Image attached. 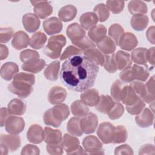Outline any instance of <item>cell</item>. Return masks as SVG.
Wrapping results in <instances>:
<instances>
[{"label": "cell", "instance_id": "obj_1", "mask_svg": "<svg viewBox=\"0 0 155 155\" xmlns=\"http://www.w3.org/2000/svg\"><path fill=\"white\" fill-rule=\"evenodd\" d=\"M99 66L82 54H77L64 62L60 72L62 84L69 90L81 92L92 87L99 72Z\"/></svg>", "mask_w": 155, "mask_h": 155}, {"label": "cell", "instance_id": "obj_2", "mask_svg": "<svg viewBox=\"0 0 155 155\" xmlns=\"http://www.w3.org/2000/svg\"><path fill=\"white\" fill-rule=\"evenodd\" d=\"M35 76L33 74L20 72L13 78V81L8 85V90L21 98H26L33 91Z\"/></svg>", "mask_w": 155, "mask_h": 155}, {"label": "cell", "instance_id": "obj_3", "mask_svg": "<svg viewBox=\"0 0 155 155\" xmlns=\"http://www.w3.org/2000/svg\"><path fill=\"white\" fill-rule=\"evenodd\" d=\"M69 115L68 107L65 104H60L47 110L43 115V120L46 125L58 127Z\"/></svg>", "mask_w": 155, "mask_h": 155}, {"label": "cell", "instance_id": "obj_4", "mask_svg": "<svg viewBox=\"0 0 155 155\" xmlns=\"http://www.w3.org/2000/svg\"><path fill=\"white\" fill-rule=\"evenodd\" d=\"M66 44V38L63 35H58L50 37L45 47L43 52L50 58H58L61 53L62 48Z\"/></svg>", "mask_w": 155, "mask_h": 155}, {"label": "cell", "instance_id": "obj_5", "mask_svg": "<svg viewBox=\"0 0 155 155\" xmlns=\"http://www.w3.org/2000/svg\"><path fill=\"white\" fill-rule=\"evenodd\" d=\"M82 146L85 154H104L102 143L95 136L90 135L85 137L82 141Z\"/></svg>", "mask_w": 155, "mask_h": 155}, {"label": "cell", "instance_id": "obj_6", "mask_svg": "<svg viewBox=\"0 0 155 155\" xmlns=\"http://www.w3.org/2000/svg\"><path fill=\"white\" fill-rule=\"evenodd\" d=\"M64 150L67 154H85V151L80 146L79 140L75 136L64 134L63 139Z\"/></svg>", "mask_w": 155, "mask_h": 155}, {"label": "cell", "instance_id": "obj_7", "mask_svg": "<svg viewBox=\"0 0 155 155\" xmlns=\"http://www.w3.org/2000/svg\"><path fill=\"white\" fill-rule=\"evenodd\" d=\"M97 116L93 113H88L80 120L81 131L86 134L94 133L97 128Z\"/></svg>", "mask_w": 155, "mask_h": 155}, {"label": "cell", "instance_id": "obj_8", "mask_svg": "<svg viewBox=\"0 0 155 155\" xmlns=\"http://www.w3.org/2000/svg\"><path fill=\"white\" fill-rule=\"evenodd\" d=\"M25 125V121L22 117L10 116L5 122V129L9 134H18L23 131Z\"/></svg>", "mask_w": 155, "mask_h": 155}, {"label": "cell", "instance_id": "obj_9", "mask_svg": "<svg viewBox=\"0 0 155 155\" xmlns=\"http://www.w3.org/2000/svg\"><path fill=\"white\" fill-rule=\"evenodd\" d=\"M114 126L108 122L101 123L97 130V135L102 143L108 144L112 143Z\"/></svg>", "mask_w": 155, "mask_h": 155}, {"label": "cell", "instance_id": "obj_10", "mask_svg": "<svg viewBox=\"0 0 155 155\" xmlns=\"http://www.w3.org/2000/svg\"><path fill=\"white\" fill-rule=\"evenodd\" d=\"M35 15L41 19H44L53 12V7L47 1H31Z\"/></svg>", "mask_w": 155, "mask_h": 155}, {"label": "cell", "instance_id": "obj_11", "mask_svg": "<svg viewBox=\"0 0 155 155\" xmlns=\"http://www.w3.org/2000/svg\"><path fill=\"white\" fill-rule=\"evenodd\" d=\"M66 90L60 86H54L52 87L48 94V101L52 105H58L62 104L67 97Z\"/></svg>", "mask_w": 155, "mask_h": 155}, {"label": "cell", "instance_id": "obj_12", "mask_svg": "<svg viewBox=\"0 0 155 155\" xmlns=\"http://www.w3.org/2000/svg\"><path fill=\"white\" fill-rule=\"evenodd\" d=\"M28 140L33 143L38 144L44 139V130L38 124H33L28 129L27 132Z\"/></svg>", "mask_w": 155, "mask_h": 155}, {"label": "cell", "instance_id": "obj_13", "mask_svg": "<svg viewBox=\"0 0 155 155\" xmlns=\"http://www.w3.org/2000/svg\"><path fill=\"white\" fill-rule=\"evenodd\" d=\"M43 28L48 35L59 33L62 29V21L56 17H51L43 22Z\"/></svg>", "mask_w": 155, "mask_h": 155}, {"label": "cell", "instance_id": "obj_14", "mask_svg": "<svg viewBox=\"0 0 155 155\" xmlns=\"http://www.w3.org/2000/svg\"><path fill=\"white\" fill-rule=\"evenodd\" d=\"M155 85L154 76H151L144 84L143 88L140 94V97L146 103L150 104L154 101L155 99Z\"/></svg>", "mask_w": 155, "mask_h": 155}, {"label": "cell", "instance_id": "obj_15", "mask_svg": "<svg viewBox=\"0 0 155 155\" xmlns=\"http://www.w3.org/2000/svg\"><path fill=\"white\" fill-rule=\"evenodd\" d=\"M0 142L12 152L16 151L21 145V138L17 134H2L0 136Z\"/></svg>", "mask_w": 155, "mask_h": 155}, {"label": "cell", "instance_id": "obj_16", "mask_svg": "<svg viewBox=\"0 0 155 155\" xmlns=\"http://www.w3.org/2000/svg\"><path fill=\"white\" fill-rule=\"evenodd\" d=\"M154 114L151 110L144 108L143 110L135 117L136 124L140 128L150 127L154 121Z\"/></svg>", "mask_w": 155, "mask_h": 155}, {"label": "cell", "instance_id": "obj_17", "mask_svg": "<svg viewBox=\"0 0 155 155\" xmlns=\"http://www.w3.org/2000/svg\"><path fill=\"white\" fill-rule=\"evenodd\" d=\"M22 24L26 31L29 33H33L39 28L41 21L35 14L28 13L23 16Z\"/></svg>", "mask_w": 155, "mask_h": 155}, {"label": "cell", "instance_id": "obj_18", "mask_svg": "<svg viewBox=\"0 0 155 155\" xmlns=\"http://www.w3.org/2000/svg\"><path fill=\"white\" fill-rule=\"evenodd\" d=\"M138 41L136 36L131 32L124 33L121 36L119 45L121 49L126 51H131L137 45Z\"/></svg>", "mask_w": 155, "mask_h": 155}, {"label": "cell", "instance_id": "obj_19", "mask_svg": "<svg viewBox=\"0 0 155 155\" xmlns=\"http://www.w3.org/2000/svg\"><path fill=\"white\" fill-rule=\"evenodd\" d=\"M81 100L87 106H96L100 99L98 91L95 88H89L84 91L80 95Z\"/></svg>", "mask_w": 155, "mask_h": 155}, {"label": "cell", "instance_id": "obj_20", "mask_svg": "<svg viewBox=\"0 0 155 155\" xmlns=\"http://www.w3.org/2000/svg\"><path fill=\"white\" fill-rule=\"evenodd\" d=\"M66 33L71 42L77 41L86 36V33L84 29H83L82 27L76 22L71 24L67 27Z\"/></svg>", "mask_w": 155, "mask_h": 155}, {"label": "cell", "instance_id": "obj_21", "mask_svg": "<svg viewBox=\"0 0 155 155\" xmlns=\"http://www.w3.org/2000/svg\"><path fill=\"white\" fill-rule=\"evenodd\" d=\"M30 42L28 35L24 31L16 32L13 37L12 45L13 47L18 50L26 48Z\"/></svg>", "mask_w": 155, "mask_h": 155}, {"label": "cell", "instance_id": "obj_22", "mask_svg": "<svg viewBox=\"0 0 155 155\" xmlns=\"http://www.w3.org/2000/svg\"><path fill=\"white\" fill-rule=\"evenodd\" d=\"M19 71L18 65L13 62H7L1 68V76L5 81H10Z\"/></svg>", "mask_w": 155, "mask_h": 155}, {"label": "cell", "instance_id": "obj_23", "mask_svg": "<svg viewBox=\"0 0 155 155\" xmlns=\"http://www.w3.org/2000/svg\"><path fill=\"white\" fill-rule=\"evenodd\" d=\"M106 34L107 28L102 24H99L92 27L88 30V32L89 38L93 42L96 44L103 39L106 36Z\"/></svg>", "mask_w": 155, "mask_h": 155}, {"label": "cell", "instance_id": "obj_24", "mask_svg": "<svg viewBox=\"0 0 155 155\" xmlns=\"http://www.w3.org/2000/svg\"><path fill=\"white\" fill-rule=\"evenodd\" d=\"M7 109L10 114L21 116L26 111V104L21 99L15 98L10 101Z\"/></svg>", "mask_w": 155, "mask_h": 155}, {"label": "cell", "instance_id": "obj_25", "mask_svg": "<svg viewBox=\"0 0 155 155\" xmlns=\"http://www.w3.org/2000/svg\"><path fill=\"white\" fill-rule=\"evenodd\" d=\"M98 21L97 15L94 12H91L83 13L79 18L81 26L85 30H89L92 27L96 25Z\"/></svg>", "mask_w": 155, "mask_h": 155}, {"label": "cell", "instance_id": "obj_26", "mask_svg": "<svg viewBox=\"0 0 155 155\" xmlns=\"http://www.w3.org/2000/svg\"><path fill=\"white\" fill-rule=\"evenodd\" d=\"M114 104L115 102L111 96L102 94L100 96L99 101L95 106V108L99 112L103 114H107Z\"/></svg>", "mask_w": 155, "mask_h": 155}, {"label": "cell", "instance_id": "obj_27", "mask_svg": "<svg viewBox=\"0 0 155 155\" xmlns=\"http://www.w3.org/2000/svg\"><path fill=\"white\" fill-rule=\"evenodd\" d=\"M77 8L73 5L68 4L62 7L58 12L59 18L61 21L68 22L76 16Z\"/></svg>", "mask_w": 155, "mask_h": 155}, {"label": "cell", "instance_id": "obj_28", "mask_svg": "<svg viewBox=\"0 0 155 155\" xmlns=\"http://www.w3.org/2000/svg\"><path fill=\"white\" fill-rule=\"evenodd\" d=\"M139 97L140 96L136 93L130 85H125L121 99V101L126 106L132 105L139 99Z\"/></svg>", "mask_w": 155, "mask_h": 155}, {"label": "cell", "instance_id": "obj_29", "mask_svg": "<svg viewBox=\"0 0 155 155\" xmlns=\"http://www.w3.org/2000/svg\"><path fill=\"white\" fill-rule=\"evenodd\" d=\"M62 140V133L59 130H54L50 127L44 128V142L47 143H56Z\"/></svg>", "mask_w": 155, "mask_h": 155}, {"label": "cell", "instance_id": "obj_30", "mask_svg": "<svg viewBox=\"0 0 155 155\" xmlns=\"http://www.w3.org/2000/svg\"><path fill=\"white\" fill-rule=\"evenodd\" d=\"M148 17L145 15H134L130 20L131 27L136 31H142L147 27Z\"/></svg>", "mask_w": 155, "mask_h": 155}, {"label": "cell", "instance_id": "obj_31", "mask_svg": "<svg viewBox=\"0 0 155 155\" xmlns=\"http://www.w3.org/2000/svg\"><path fill=\"white\" fill-rule=\"evenodd\" d=\"M45 65V61L42 59L39 58L27 63H24L22 65V69L25 71L37 73L41 71L44 68Z\"/></svg>", "mask_w": 155, "mask_h": 155}, {"label": "cell", "instance_id": "obj_32", "mask_svg": "<svg viewBox=\"0 0 155 155\" xmlns=\"http://www.w3.org/2000/svg\"><path fill=\"white\" fill-rule=\"evenodd\" d=\"M132 73L134 79L138 80L141 82H145L147 80L150 76L148 66L134 64L131 68Z\"/></svg>", "mask_w": 155, "mask_h": 155}, {"label": "cell", "instance_id": "obj_33", "mask_svg": "<svg viewBox=\"0 0 155 155\" xmlns=\"http://www.w3.org/2000/svg\"><path fill=\"white\" fill-rule=\"evenodd\" d=\"M84 55L92 60L96 64L104 66L105 62L104 54L99 50L96 48H90L82 52Z\"/></svg>", "mask_w": 155, "mask_h": 155}, {"label": "cell", "instance_id": "obj_34", "mask_svg": "<svg viewBox=\"0 0 155 155\" xmlns=\"http://www.w3.org/2000/svg\"><path fill=\"white\" fill-rule=\"evenodd\" d=\"M115 59L117 69L119 70H123L125 68L131 65L132 64L130 54L124 51L119 50L116 54H115Z\"/></svg>", "mask_w": 155, "mask_h": 155}, {"label": "cell", "instance_id": "obj_35", "mask_svg": "<svg viewBox=\"0 0 155 155\" xmlns=\"http://www.w3.org/2000/svg\"><path fill=\"white\" fill-rule=\"evenodd\" d=\"M128 9L131 15H143L146 14L148 11L147 4L142 1L133 0L129 2Z\"/></svg>", "mask_w": 155, "mask_h": 155}, {"label": "cell", "instance_id": "obj_36", "mask_svg": "<svg viewBox=\"0 0 155 155\" xmlns=\"http://www.w3.org/2000/svg\"><path fill=\"white\" fill-rule=\"evenodd\" d=\"M72 114L78 117H82L89 113L88 106L81 100H76L71 105Z\"/></svg>", "mask_w": 155, "mask_h": 155}, {"label": "cell", "instance_id": "obj_37", "mask_svg": "<svg viewBox=\"0 0 155 155\" xmlns=\"http://www.w3.org/2000/svg\"><path fill=\"white\" fill-rule=\"evenodd\" d=\"M60 68V62L54 61L51 62L45 69L44 74L47 79L49 81H56L58 78V74Z\"/></svg>", "mask_w": 155, "mask_h": 155}, {"label": "cell", "instance_id": "obj_38", "mask_svg": "<svg viewBox=\"0 0 155 155\" xmlns=\"http://www.w3.org/2000/svg\"><path fill=\"white\" fill-rule=\"evenodd\" d=\"M99 49L105 54H113L116 50V44L114 41L108 36H105L103 39L97 43Z\"/></svg>", "mask_w": 155, "mask_h": 155}, {"label": "cell", "instance_id": "obj_39", "mask_svg": "<svg viewBox=\"0 0 155 155\" xmlns=\"http://www.w3.org/2000/svg\"><path fill=\"white\" fill-rule=\"evenodd\" d=\"M47 39V36L43 32L41 31L36 32L31 36L29 45L34 49H41L45 44Z\"/></svg>", "mask_w": 155, "mask_h": 155}, {"label": "cell", "instance_id": "obj_40", "mask_svg": "<svg viewBox=\"0 0 155 155\" xmlns=\"http://www.w3.org/2000/svg\"><path fill=\"white\" fill-rule=\"evenodd\" d=\"M147 49L146 48L139 47L137 48L134 49L131 54V59L133 62L135 63V64L137 65H147V60H146V52Z\"/></svg>", "mask_w": 155, "mask_h": 155}, {"label": "cell", "instance_id": "obj_41", "mask_svg": "<svg viewBox=\"0 0 155 155\" xmlns=\"http://www.w3.org/2000/svg\"><path fill=\"white\" fill-rule=\"evenodd\" d=\"M124 82L120 80H116L111 85L110 93L111 97L117 102L121 101L122 96L125 87Z\"/></svg>", "mask_w": 155, "mask_h": 155}, {"label": "cell", "instance_id": "obj_42", "mask_svg": "<svg viewBox=\"0 0 155 155\" xmlns=\"http://www.w3.org/2000/svg\"><path fill=\"white\" fill-rule=\"evenodd\" d=\"M67 130L68 132L75 136H81L82 134L80 127V119L78 117H71L67 124Z\"/></svg>", "mask_w": 155, "mask_h": 155}, {"label": "cell", "instance_id": "obj_43", "mask_svg": "<svg viewBox=\"0 0 155 155\" xmlns=\"http://www.w3.org/2000/svg\"><path fill=\"white\" fill-rule=\"evenodd\" d=\"M128 137L127 131L123 125H117L114 127L112 143H121L125 142Z\"/></svg>", "mask_w": 155, "mask_h": 155}, {"label": "cell", "instance_id": "obj_44", "mask_svg": "<svg viewBox=\"0 0 155 155\" xmlns=\"http://www.w3.org/2000/svg\"><path fill=\"white\" fill-rule=\"evenodd\" d=\"M124 33V30L119 24H113L109 27L108 35L116 45H119V40Z\"/></svg>", "mask_w": 155, "mask_h": 155}, {"label": "cell", "instance_id": "obj_45", "mask_svg": "<svg viewBox=\"0 0 155 155\" xmlns=\"http://www.w3.org/2000/svg\"><path fill=\"white\" fill-rule=\"evenodd\" d=\"M93 11L97 15L99 21L101 22L107 21L110 16V10L107 6L104 3H100L96 5L94 8Z\"/></svg>", "mask_w": 155, "mask_h": 155}, {"label": "cell", "instance_id": "obj_46", "mask_svg": "<svg viewBox=\"0 0 155 155\" xmlns=\"http://www.w3.org/2000/svg\"><path fill=\"white\" fill-rule=\"evenodd\" d=\"M72 44L78 47V48H79L82 51V52L90 48H95L96 47L94 42H93L87 36H85L77 41L72 42Z\"/></svg>", "mask_w": 155, "mask_h": 155}, {"label": "cell", "instance_id": "obj_47", "mask_svg": "<svg viewBox=\"0 0 155 155\" xmlns=\"http://www.w3.org/2000/svg\"><path fill=\"white\" fill-rule=\"evenodd\" d=\"M104 67L105 70L110 73H114L117 70V67L115 59V54L111 55L106 54L105 56V62Z\"/></svg>", "mask_w": 155, "mask_h": 155}, {"label": "cell", "instance_id": "obj_48", "mask_svg": "<svg viewBox=\"0 0 155 155\" xmlns=\"http://www.w3.org/2000/svg\"><path fill=\"white\" fill-rule=\"evenodd\" d=\"M124 113V107L122 104L119 102H115L113 107L108 112V117L111 120L119 119Z\"/></svg>", "mask_w": 155, "mask_h": 155}, {"label": "cell", "instance_id": "obj_49", "mask_svg": "<svg viewBox=\"0 0 155 155\" xmlns=\"http://www.w3.org/2000/svg\"><path fill=\"white\" fill-rule=\"evenodd\" d=\"M19 58L23 63H27L35 59L39 58V54L34 50L27 49L21 52Z\"/></svg>", "mask_w": 155, "mask_h": 155}, {"label": "cell", "instance_id": "obj_50", "mask_svg": "<svg viewBox=\"0 0 155 155\" xmlns=\"http://www.w3.org/2000/svg\"><path fill=\"white\" fill-rule=\"evenodd\" d=\"M145 107V102L140 97H139V99L133 105L126 106V109L129 114L131 115H137L139 114Z\"/></svg>", "mask_w": 155, "mask_h": 155}, {"label": "cell", "instance_id": "obj_51", "mask_svg": "<svg viewBox=\"0 0 155 155\" xmlns=\"http://www.w3.org/2000/svg\"><path fill=\"white\" fill-rule=\"evenodd\" d=\"M106 4L110 11L113 14H118L123 10L125 2L124 1H107Z\"/></svg>", "mask_w": 155, "mask_h": 155}, {"label": "cell", "instance_id": "obj_52", "mask_svg": "<svg viewBox=\"0 0 155 155\" xmlns=\"http://www.w3.org/2000/svg\"><path fill=\"white\" fill-rule=\"evenodd\" d=\"M46 149L47 153L50 154H62L63 153V150H64L62 140L56 143H47L46 146Z\"/></svg>", "mask_w": 155, "mask_h": 155}, {"label": "cell", "instance_id": "obj_53", "mask_svg": "<svg viewBox=\"0 0 155 155\" xmlns=\"http://www.w3.org/2000/svg\"><path fill=\"white\" fill-rule=\"evenodd\" d=\"M81 53H82V51L79 48L73 45H69L64 51L63 53L62 54L60 58V60L61 61L65 60L74 55L81 54Z\"/></svg>", "mask_w": 155, "mask_h": 155}, {"label": "cell", "instance_id": "obj_54", "mask_svg": "<svg viewBox=\"0 0 155 155\" xmlns=\"http://www.w3.org/2000/svg\"><path fill=\"white\" fill-rule=\"evenodd\" d=\"M14 34L13 29L11 27H1L0 29V42L7 43Z\"/></svg>", "mask_w": 155, "mask_h": 155}, {"label": "cell", "instance_id": "obj_55", "mask_svg": "<svg viewBox=\"0 0 155 155\" xmlns=\"http://www.w3.org/2000/svg\"><path fill=\"white\" fill-rule=\"evenodd\" d=\"M131 68L132 67L131 65L128 66L123 69L122 71L119 74L120 79L124 83L131 82L134 80Z\"/></svg>", "mask_w": 155, "mask_h": 155}, {"label": "cell", "instance_id": "obj_56", "mask_svg": "<svg viewBox=\"0 0 155 155\" xmlns=\"http://www.w3.org/2000/svg\"><path fill=\"white\" fill-rule=\"evenodd\" d=\"M40 154L39 148L34 145L32 144H27L24 146L22 150L21 154V155H25V154H35L38 155Z\"/></svg>", "mask_w": 155, "mask_h": 155}, {"label": "cell", "instance_id": "obj_57", "mask_svg": "<svg viewBox=\"0 0 155 155\" xmlns=\"http://www.w3.org/2000/svg\"><path fill=\"white\" fill-rule=\"evenodd\" d=\"M133 150L132 148L128 144H124L120 145L115 148L114 154H133Z\"/></svg>", "mask_w": 155, "mask_h": 155}, {"label": "cell", "instance_id": "obj_58", "mask_svg": "<svg viewBox=\"0 0 155 155\" xmlns=\"http://www.w3.org/2000/svg\"><path fill=\"white\" fill-rule=\"evenodd\" d=\"M154 145L150 143L145 144L140 148L139 154H154Z\"/></svg>", "mask_w": 155, "mask_h": 155}, {"label": "cell", "instance_id": "obj_59", "mask_svg": "<svg viewBox=\"0 0 155 155\" xmlns=\"http://www.w3.org/2000/svg\"><path fill=\"white\" fill-rule=\"evenodd\" d=\"M10 113H9L7 108L2 107L0 110V123L1 127H3L5 126V122L7 119L10 116Z\"/></svg>", "mask_w": 155, "mask_h": 155}, {"label": "cell", "instance_id": "obj_60", "mask_svg": "<svg viewBox=\"0 0 155 155\" xmlns=\"http://www.w3.org/2000/svg\"><path fill=\"white\" fill-rule=\"evenodd\" d=\"M130 86L133 89L136 93L139 96L143 88L144 84L140 81H133L131 82Z\"/></svg>", "mask_w": 155, "mask_h": 155}, {"label": "cell", "instance_id": "obj_61", "mask_svg": "<svg viewBox=\"0 0 155 155\" xmlns=\"http://www.w3.org/2000/svg\"><path fill=\"white\" fill-rule=\"evenodd\" d=\"M154 47H153L147 50L146 52V60L151 65H154Z\"/></svg>", "mask_w": 155, "mask_h": 155}, {"label": "cell", "instance_id": "obj_62", "mask_svg": "<svg viewBox=\"0 0 155 155\" xmlns=\"http://www.w3.org/2000/svg\"><path fill=\"white\" fill-rule=\"evenodd\" d=\"M154 33H155L154 26L150 27L146 32V36H147V39L152 44H154V43H155V38H154L155 34Z\"/></svg>", "mask_w": 155, "mask_h": 155}, {"label": "cell", "instance_id": "obj_63", "mask_svg": "<svg viewBox=\"0 0 155 155\" xmlns=\"http://www.w3.org/2000/svg\"><path fill=\"white\" fill-rule=\"evenodd\" d=\"M8 55V49L7 47L2 44L0 45V59L1 61L6 59Z\"/></svg>", "mask_w": 155, "mask_h": 155}, {"label": "cell", "instance_id": "obj_64", "mask_svg": "<svg viewBox=\"0 0 155 155\" xmlns=\"http://www.w3.org/2000/svg\"><path fill=\"white\" fill-rule=\"evenodd\" d=\"M8 153V148L4 145V144L1 143V153L0 154L1 155H6Z\"/></svg>", "mask_w": 155, "mask_h": 155}]
</instances>
